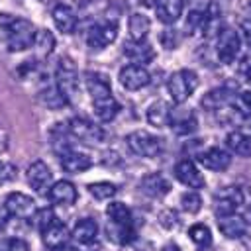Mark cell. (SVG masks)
Instances as JSON below:
<instances>
[{
	"label": "cell",
	"instance_id": "1",
	"mask_svg": "<svg viewBox=\"0 0 251 251\" xmlns=\"http://www.w3.org/2000/svg\"><path fill=\"white\" fill-rule=\"evenodd\" d=\"M84 82H86L88 94L92 98L94 114L98 116V120L100 122H112L120 112V104L112 94L108 76L102 73H96V71L94 73L88 71L84 75Z\"/></svg>",
	"mask_w": 251,
	"mask_h": 251
},
{
	"label": "cell",
	"instance_id": "2",
	"mask_svg": "<svg viewBox=\"0 0 251 251\" xmlns=\"http://www.w3.org/2000/svg\"><path fill=\"white\" fill-rule=\"evenodd\" d=\"M0 29L4 35V45L8 51H24L33 45L35 39V25L25 20V18H16V16H4L0 14Z\"/></svg>",
	"mask_w": 251,
	"mask_h": 251
},
{
	"label": "cell",
	"instance_id": "3",
	"mask_svg": "<svg viewBox=\"0 0 251 251\" xmlns=\"http://www.w3.org/2000/svg\"><path fill=\"white\" fill-rule=\"evenodd\" d=\"M196 86H198V76L190 69L175 71L167 80V90H169L175 104L186 102L192 96V92L196 90Z\"/></svg>",
	"mask_w": 251,
	"mask_h": 251
},
{
	"label": "cell",
	"instance_id": "4",
	"mask_svg": "<svg viewBox=\"0 0 251 251\" xmlns=\"http://www.w3.org/2000/svg\"><path fill=\"white\" fill-rule=\"evenodd\" d=\"M126 145L137 157H157L163 151V139L145 129H135V131L127 133Z\"/></svg>",
	"mask_w": 251,
	"mask_h": 251
},
{
	"label": "cell",
	"instance_id": "5",
	"mask_svg": "<svg viewBox=\"0 0 251 251\" xmlns=\"http://www.w3.org/2000/svg\"><path fill=\"white\" fill-rule=\"evenodd\" d=\"M55 84L67 96L69 102L78 94V73H76V65L73 59L69 57L59 59L57 69H55Z\"/></svg>",
	"mask_w": 251,
	"mask_h": 251
},
{
	"label": "cell",
	"instance_id": "6",
	"mask_svg": "<svg viewBox=\"0 0 251 251\" xmlns=\"http://www.w3.org/2000/svg\"><path fill=\"white\" fill-rule=\"evenodd\" d=\"M67 127H69L71 137H76L84 143H100L106 137L104 129L86 118H73V120H69Z\"/></svg>",
	"mask_w": 251,
	"mask_h": 251
},
{
	"label": "cell",
	"instance_id": "7",
	"mask_svg": "<svg viewBox=\"0 0 251 251\" xmlns=\"http://www.w3.org/2000/svg\"><path fill=\"white\" fill-rule=\"evenodd\" d=\"M239 47H241V39H239V33L231 27H224L220 33H218V47H216V53H218V59L220 63L224 65H229L235 61L237 53H239Z\"/></svg>",
	"mask_w": 251,
	"mask_h": 251
},
{
	"label": "cell",
	"instance_id": "8",
	"mask_svg": "<svg viewBox=\"0 0 251 251\" xmlns=\"http://www.w3.org/2000/svg\"><path fill=\"white\" fill-rule=\"evenodd\" d=\"M118 37V25L116 22H98L94 24L86 33V43L92 49H104Z\"/></svg>",
	"mask_w": 251,
	"mask_h": 251
},
{
	"label": "cell",
	"instance_id": "9",
	"mask_svg": "<svg viewBox=\"0 0 251 251\" xmlns=\"http://www.w3.org/2000/svg\"><path fill=\"white\" fill-rule=\"evenodd\" d=\"M122 86L126 90H139V88H145L149 82H151V75L145 67L141 65H126L120 69V75H118Z\"/></svg>",
	"mask_w": 251,
	"mask_h": 251
},
{
	"label": "cell",
	"instance_id": "10",
	"mask_svg": "<svg viewBox=\"0 0 251 251\" xmlns=\"http://www.w3.org/2000/svg\"><path fill=\"white\" fill-rule=\"evenodd\" d=\"M175 176L178 182H182L184 186L196 190V188H202L204 186V175L200 173V169L196 167V163L192 159H180L176 165H175Z\"/></svg>",
	"mask_w": 251,
	"mask_h": 251
},
{
	"label": "cell",
	"instance_id": "11",
	"mask_svg": "<svg viewBox=\"0 0 251 251\" xmlns=\"http://www.w3.org/2000/svg\"><path fill=\"white\" fill-rule=\"evenodd\" d=\"M4 206L10 212V216L22 218V220H31V216L37 210L33 198L24 194V192H10L6 196V200H4Z\"/></svg>",
	"mask_w": 251,
	"mask_h": 251
},
{
	"label": "cell",
	"instance_id": "12",
	"mask_svg": "<svg viewBox=\"0 0 251 251\" xmlns=\"http://www.w3.org/2000/svg\"><path fill=\"white\" fill-rule=\"evenodd\" d=\"M198 163L208 171L222 173L231 165V155L222 147H208L198 153Z\"/></svg>",
	"mask_w": 251,
	"mask_h": 251
},
{
	"label": "cell",
	"instance_id": "13",
	"mask_svg": "<svg viewBox=\"0 0 251 251\" xmlns=\"http://www.w3.org/2000/svg\"><path fill=\"white\" fill-rule=\"evenodd\" d=\"M25 178L35 192H45V190H49L53 176H51V169L47 167L45 161H33L25 171Z\"/></svg>",
	"mask_w": 251,
	"mask_h": 251
},
{
	"label": "cell",
	"instance_id": "14",
	"mask_svg": "<svg viewBox=\"0 0 251 251\" xmlns=\"http://www.w3.org/2000/svg\"><path fill=\"white\" fill-rule=\"evenodd\" d=\"M47 198L51 204H59V206H71L76 202L78 192L75 188V184L71 180H57L49 186L47 190Z\"/></svg>",
	"mask_w": 251,
	"mask_h": 251
},
{
	"label": "cell",
	"instance_id": "15",
	"mask_svg": "<svg viewBox=\"0 0 251 251\" xmlns=\"http://www.w3.org/2000/svg\"><path fill=\"white\" fill-rule=\"evenodd\" d=\"M218 229L227 237V239H239L241 235H245L247 231V222L241 214L233 212V214H226V216H218Z\"/></svg>",
	"mask_w": 251,
	"mask_h": 251
},
{
	"label": "cell",
	"instance_id": "16",
	"mask_svg": "<svg viewBox=\"0 0 251 251\" xmlns=\"http://www.w3.org/2000/svg\"><path fill=\"white\" fill-rule=\"evenodd\" d=\"M169 126L178 135H190L198 127V120H196V114L190 110H173Z\"/></svg>",
	"mask_w": 251,
	"mask_h": 251
},
{
	"label": "cell",
	"instance_id": "17",
	"mask_svg": "<svg viewBox=\"0 0 251 251\" xmlns=\"http://www.w3.org/2000/svg\"><path fill=\"white\" fill-rule=\"evenodd\" d=\"M59 163H61L63 171L73 173V175L84 173V171H88V169L92 167V159H90L86 153H80V151H75V149L63 153V155L59 157Z\"/></svg>",
	"mask_w": 251,
	"mask_h": 251
},
{
	"label": "cell",
	"instance_id": "18",
	"mask_svg": "<svg viewBox=\"0 0 251 251\" xmlns=\"http://www.w3.org/2000/svg\"><path fill=\"white\" fill-rule=\"evenodd\" d=\"M51 18H53L55 27L59 31H63V33H73L76 29V22H78L76 20V14L67 4H57L53 8V12H51Z\"/></svg>",
	"mask_w": 251,
	"mask_h": 251
},
{
	"label": "cell",
	"instance_id": "19",
	"mask_svg": "<svg viewBox=\"0 0 251 251\" xmlns=\"http://www.w3.org/2000/svg\"><path fill=\"white\" fill-rule=\"evenodd\" d=\"M231 100H233V92L231 90H227V88H214L208 94H204L200 104L208 112H224V110H227Z\"/></svg>",
	"mask_w": 251,
	"mask_h": 251
},
{
	"label": "cell",
	"instance_id": "20",
	"mask_svg": "<svg viewBox=\"0 0 251 251\" xmlns=\"http://www.w3.org/2000/svg\"><path fill=\"white\" fill-rule=\"evenodd\" d=\"M139 188H141L143 194H147L151 198H161V196H165L169 192L171 184H169V180L161 173H149V175H145L141 178Z\"/></svg>",
	"mask_w": 251,
	"mask_h": 251
},
{
	"label": "cell",
	"instance_id": "21",
	"mask_svg": "<svg viewBox=\"0 0 251 251\" xmlns=\"http://www.w3.org/2000/svg\"><path fill=\"white\" fill-rule=\"evenodd\" d=\"M184 10V0H155V14L163 24H175Z\"/></svg>",
	"mask_w": 251,
	"mask_h": 251
},
{
	"label": "cell",
	"instance_id": "22",
	"mask_svg": "<svg viewBox=\"0 0 251 251\" xmlns=\"http://www.w3.org/2000/svg\"><path fill=\"white\" fill-rule=\"evenodd\" d=\"M124 55L133 65H141L143 67V63H149L155 57V51L147 41H129V43L124 45Z\"/></svg>",
	"mask_w": 251,
	"mask_h": 251
},
{
	"label": "cell",
	"instance_id": "23",
	"mask_svg": "<svg viewBox=\"0 0 251 251\" xmlns=\"http://www.w3.org/2000/svg\"><path fill=\"white\" fill-rule=\"evenodd\" d=\"M71 237L82 245H88V243L96 241V237H98V224L92 218H82L75 224Z\"/></svg>",
	"mask_w": 251,
	"mask_h": 251
},
{
	"label": "cell",
	"instance_id": "24",
	"mask_svg": "<svg viewBox=\"0 0 251 251\" xmlns=\"http://www.w3.org/2000/svg\"><path fill=\"white\" fill-rule=\"evenodd\" d=\"M43 243L45 247H49L51 251L57 249V247H63V245H69V237H71V231L67 229V226L63 222H55L51 227H47L43 233Z\"/></svg>",
	"mask_w": 251,
	"mask_h": 251
},
{
	"label": "cell",
	"instance_id": "25",
	"mask_svg": "<svg viewBox=\"0 0 251 251\" xmlns=\"http://www.w3.org/2000/svg\"><path fill=\"white\" fill-rule=\"evenodd\" d=\"M171 114H173V106L165 100H157L147 108V122L155 127H163L169 126Z\"/></svg>",
	"mask_w": 251,
	"mask_h": 251
},
{
	"label": "cell",
	"instance_id": "26",
	"mask_svg": "<svg viewBox=\"0 0 251 251\" xmlns=\"http://www.w3.org/2000/svg\"><path fill=\"white\" fill-rule=\"evenodd\" d=\"M106 216H108V224L114 226H124V227H131V212L124 202H110L106 208Z\"/></svg>",
	"mask_w": 251,
	"mask_h": 251
},
{
	"label": "cell",
	"instance_id": "27",
	"mask_svg": "<svg viewBox=\"0 0 251 251\" xmlns=\"http://www.w3.org/2000/svg\"><path fill=\"white\" fill-rule=\"evenodd\" d=\"M226 145L229 153L239 155V157H251V137L245 135L243 131H231L226 137Z\"/></svg>",
	"mask_w": 251,
	"mask_h": 251
},
{
	"label": "cell",
	"instance_id": "28",
	"mask_svg": "<svg viewBox=\"0 0 251 251\" xmlns=\"http://www.w3.org/2000/svg\"><path fill=\"white\" fill-rule=\"evenodd\" d=\"M127 27H129V37H131V41H145L151 24H149V18H147L145 14L135 12V14L129 16Z\"/></svg>",
	"mask_w": 251,
	"mask_h": 251
},
{
	"label": "cell",
	"instance_id": "29",
	"mask_svg": "<svg viewBox=\"0 0 251 251\" xmlns=\"http://www.w3.org/2000/svg\"><path fill=\"white\" fill-rule=\"evenodd\" d=\"M31 47L35 49V53H37L39 59L49 57L53 53V49H55V37H53V33L49 29H39L35 33V39H33V45Z\"/></svg>",
	"mask_w": 251,
	"mask_h": 251
},
{
	"label": "cell",
	"instance_id": "30",
	"mask_svg": "<svg viewBox=\"0 0 251 251\" xmlns=\"http://www.w3.org/2000/svg\"><path fill=\"white\" fill-rule=\"evenodd\" d=\"M39 98H41L43 106H47L49 110H61V108H65V106L69 104L67 96L57 88V84H51V86L43 88Z\"/></svg>",
	"mask_w": 251,
	"mask_h": 251
},
{
	"label": "cell",
	"instance_id": "31",
	"mask_svg": "<svg viewBox=\"0 0 251 251\" xmlns=\"http://www.w3.org/2000/svg\"><path fill=\"white\" fill-rule=\"evenodd\" d=\"M188 235H190V241H192L200 251H204V249H208V247L212 245V231H210V227L204 226V224H194V226H190Z\"/></svg>",
	"mask_w": 251,
	"mask_h": 251
},
{
	"label": "cell",
	"instance_id": "32",
	"mask_svg": "<svg viewBox=\"0 0 251 251\" xmlns=\"http://www.w3.org/2000/svg\"><path fill=\"white\" fill-rule=\"evenodd\" d=\"M88 192H90V196H94L96 200H110L112 196H116L118 188H116V184H114V182L98 180V182L88 184Z\"/></svg>",
	"mask_w": 251,
	"mask_h": 251
},
{
	"label": "cell",
	"instance_id": "33",
	"mask_svg": "<svg viewBox=\"0 0 251 251\" xmlns=\"http://www.w3.org/2000/svg\"><path fill=\"white\" fill-rule=\"evenodd\" d=\"M31 222H33V226H35V229H39L41 233L47 229V227H51L55 222H59L57 220V216H55V212L51 210V208H39V210H35V214L31 216Z\"/></svg>",
	"mask_w": 251,
	"mask_h": 251
},
{
	"label": "cell",
	"instance_id": "34",
	"mask_svg": "<svg viewBox=\"0 0 251 251\" xmlns=\"http://www.w3.org/2000/svg\"><path fill=\"white\" fill-rule=\"evenodd\" d=\"M180 206H182L184 212L196 214V212H200V208H202V198H200V194H198L196 190H188V192H184V194L180 196Z\"/></svg>",
	"mask_w": 251,
	"mask_h": 251
},
{
	"label": "cell",
	"instance_id": "35",
	"mask_svg": "<svg viewBox=\"0 0 251 251\" xmlns=\"http://www.w3.org/2000/svg\"><path fill=\"white\" fill-rule=\"evenodd\" d=\"M16 178V167L12 163H4L0 161V184L12 182Z\"/></svg>",
	"mask_w": 251,
	"mask_h": 251
},
{
	"label": "cell",
	"instance_id": "36",
	"mask_svg": "<svg viewBox=\"0 0 251 251\" xmlns=\"http://www.w3.org/2000/svg\"><path fill=\"white\" fill-rule=\"evenodd\" d=\"M237 73L243 80H251V53L245 55L241 61H239V67H237Z\"/></svg>",
	"mask_w": 251,
	"mask_h": 251
},
{
	"label": "cell",
	"instance_id": "37",
	"mask_svg": "<svg viewBox=\"0 0 251 251\" xmlns=\"http://www.w3.org/2000/svg\"><path fill=\"white\" fill-rule=\"evenodd\" d=\"M6 251H31V249H29L27 241H24V239H20V237H14V239H10Z\"/></svg>",
	"mask_w": 251,
	"mask_h": 251
},
{
	"label": "cell",
	"instance_id": "38",
	"mask_svg": "<svg viewBox=\"0 0 251 251\" xmlns=\"http://www.w3.org/2000/svg\"><path fill=\"white\" fill-rule=\"evenodd\" d=\"M239 108H243L241 112H245V114H251V90L249 92H243L241 96H239ZM237 108V110H239Z\"/></svg>",
	"mask_w": 251,
	"mask_h": 251
},
{
	"label": "cell",
	"instance_id": "39",
	"mask_svg": "<svg viewBox=\"0 0 251 251\" xmlns=\"http://www.w3.org/2000/svg\"><path fill=\"white\" fill-rule=\"evenodd\" d=\"M239 31H241V35H243L245 43H249V45H251V18H247V20H243V22H241Z\"/></svg>",
	"mask_w": 251,
	"mask_h": 251
},
{
	"label": "cell",
	"instance_id": "40",
	"mask_svg": "<svg viewBox=\"0 0 251 251\" xmlns=\"http://www.w3.org/2000/svg\"><path fill=\"white\" fill-rule=\"evenodd\" d=\"M10 220V212L6 210V206H0V227H4Z\"/></svg>",
	"mask_w": 251,
	"mask_h": 251
},
{
	"label": "cell",
	"instance_id": "41",
	"mask_svg": "<svg viewBox=\"0 0 251 251\" xmlns=\"http://www.w3.org/2000/svg\"><path fill=\"white\" fill-rule=\"evenodd\" d=\"M161 251H180V249H178V245H176V243H167Z\"/></svg>",
	"mask_w": 251,
	"mask_h": 251
},
{
	"label": "cell",
	"instance_id": "42",
	"mask_svg": "<svg viewBox=\"0 0 251 251\" xmlns=\"http://www.w3.org/2000/svg\"><path fill=\"white\" fill-rule=\"evenodd\" d=\"M53 251H76V249L71 247V245H63V247H57V249H53Z\"/></svg>",
	"mask_w": 251,
	"mask_h": 251
}]
</instances>
